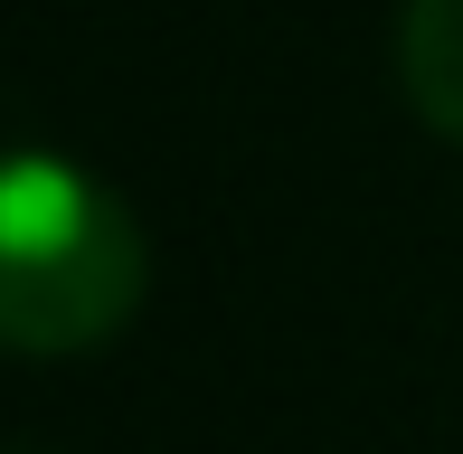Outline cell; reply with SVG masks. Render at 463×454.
<instances>
[{
  "label": "cell",
  "instance_id": "6da1fadb",
  "mask_svg": "<svg viewBox=\"0 0 463 454\" xmlns=\"http://www.w3.org/2000/svg\"><path fill=\"white\" fill-rule=\"evenodd\" d=\"M152 246L95 171L57 152H0V350L67 360L142 313Z\"/></svg>",
  "mask_w": 463,
  "mask_h": 454
},
{
  "label": "cell",
  "instance_id": "7a4b0ae2",
  "mask_svg": "<svg viewBox=\"0 0 463 454\" xmlns=\"http://www.w3.org/2000/svg\"><path fill=\"white\" fill-rule=\"evenodd\" d=\"M397 76H407V105L445 142H463V0H407Z\"/></svg>",
  "mask_w": 463,
  "mask_h": 454
}]
</instances>
